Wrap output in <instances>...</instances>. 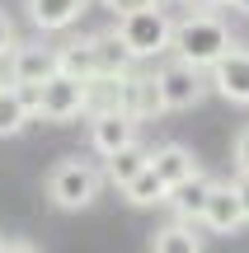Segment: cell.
<instances>
[{
    "instance_id": "5bb4252c",
    "label": "cell",
    "mask_w": 249,
    "mask_h": 253,
    "mask_svg": "<svg viewBox=\"0 0 249 253\" xmlns=\"http://www.w3.org/2000/svg\"><path fill=\"white\" fill-rule=\"evenodd\" d=\"M146 160H150V150L137 141V145H127V150L108 155V160H103V169H99V178H103V183H113V188H127V183L137 178L141 169H146Z\"/></svg>"
},
{
    "instance_id": "7402d4cb",
    "label": "cell",
    "mask_w": 249,
    "mask_h": 253,
    "mask_svg": "<svg viewBox=\"0 0 249 253\" xmlns=\"http://www.w3.org/2000/svg\"><path fill=\"white\" fill-rule=\"evenodd\" d=\"M0 253H38L28 239H0Z\"/></svg>"
},
{
    "instance_id": "e0dca14e",
    "label": "cell",
    "mask_w": 249,
    "mask_h": 253,
    "mask_svg": "<svg viewBox=\"0 0 249 253\" xmlns=\"http://www.w3.org/2000/svg\"><path fill=\"white\" fill-rule=\"evenodd\" d=\"M150 253H202V239H198V230L188 220H169V225L155 230Z\"/></svg>"
},
{
    "instance_id": "4fadbf2b",
    "label": "cell",
    "mask_w": 249,
    "mask_h": 253,
    "mask_svg": "<svg viewBox=\"0 0 249 253\" xmlns=\"http://www.w3.org/2000/svg\"><path fill=\"white\" fill-rule=\"evenodd\" d=\"M207 197H212V178H207V173H193V178L174 183L165 202H169V207H174V216H179V220H188V225H193V220L202 216Z\"/></svg>"
},
{
    "instance_id": "7a4b0ae2",
    "label": "cell",
    "mask_w": 249,
    "mask_h": 253,
    "mask_svg": "<svg viewBox=\"0 0 249 253\" xmlns=\"http://www.w3.org/2000/svg\"><path fill=\"white\" fill-rule=\"evenodd\" d=\"M113 33H118V42L132 52V61H155V56L169 52L174 19L160 5H137V9H118V14H113Z\"/></svg>"
},
{
    "instance_id": "8fae6325",
    "label": "cell",
    "mask_w": 249,
    "mask_h": 253,
    "mask_svg": "<svg viewBox=\"0 0 249 253\" xmlns=\"http://www.w3.org/2000/svg\"><path fill=\"white\" fill-rule=\"evenodd\" d=\"M90 52H94V75H103V80H122V75L132 71V52L118 42V33L113 28H99V33H90Z\"/></svg>"
},
{
    "instance_id": "7c38bea8",
    "label": "cell",
    "mask_w": 249,
    "mask_h": 253,
    "mask_svg": "<svg viewBox=\"0 0 249 253\" xmlns=\"http://www.w3.org/2000/svg\"><path fill=\"white\" fill-rule=\"evenodd\" d=\"M146 164L155 169V178L165 183V188H174V183H184V178H193V173H202V169H198V155L188 150V145H179V141L155 145Z\"/></svg>"
},
{
    "instance_id": "ac0fdd59",
    "label": "cell",
    "mask_w": 249,
    "mask_h": 253,
    "mask_svg": "<svg viewBox=\"0 0 249 253\" xmlns=\"http://www.w3.org/2000/svg\"><path fill=\"white\" fill-rule=\"evenodd\" d=\"M122 197H127L132 207H155V202H165V197H169V188L155 178V169L146 164V169H141L137 178L127 183V188H122Z\"/></svg>"
},
{
    "instance_id": "44dd1931",
    "label": "cell",
    "mask_w": 249,
    "mask_h": 253,
    "mask_svg": "<svg viewBox=\"0 0 249 253\" xmlns=\"http://www.w3.org/2000/svg\"><path fill=\"white\" fill-rule=\"evenodd\" d=\"M231 188H235V197H240V207H245V220H249V169H245V173H235Z\"/></svg>"
},
{
    "instance_id": "ffe728a7",
    "label": "cell",
    "mask_w": 249,
    "mask_h": 253,
    "mask_svg": "<svg viewBox=\"0 0 249 253\" xmlns=\"http://www.w3.org/2000/svg\"><path fill=\"white\" fill-rule=\"evenodd\" d=\"M231 160H235V173H245V169H249V126H240V131H235Z\"/></svg>"
},
{
    "instance_id": "d4e9b609",
    "label": "cell",
    "mask_w": 249,
    "mask_h": 253,
    "mask_svg": "<svg viewBox=\"0 0 249 253\" xmlns=\"http://www.w3.org/2000/svg\"><path fill=\"white\" fill-rule=\"evenodd\" d=\"M198 5H212L216 9V5H231V0H198Z\"/></svg>"
},
{
    "instance_id": "2e32d148",
    "label": "cell",
    "mask_w": 249,
    "mask_h": 253,
    "mask_svg": "<svg viewBox=\"0 0 249 253\" xmlns=\"http://www.w3.org/2000/svg\"><path fill=\"white\" fill-rule=\"evenodd\" d=\"M56 75H71V80H94V52H90V38H75V42L56 47Z\"/></svg>"
},
{
    "instance_id": "cb8c5ba5",
    "label": "cell",
    "mask_w": 249,
    "mask_h": 253,
    "mask_svg": "<svg viewBox=\"0 0 249 253\" xmlns=\"http://www.w3.org/2000/svg\"><path fill=\"white\" fill-rule=\"evenodd\" d=\"M231 9H240V14H249V0H231Z\"/></svg>"
},
{
    "instance_id": "9c48e42d",
    "label": "cell",
    "mask_w": 249,
    "mask_h": 253,
    "mask_svg": "<svg viewBox=\"0 0 249 253\" xmlns=\"http://www.w3.org/2000/svg\"><path fill=\"white\" fill-rule=\"evenodd\" d=\"M202 220L212 235H235V230H245L249 220H245V207H240V197H235V188L231 183H212V197H207V207H202Z\"/></svg>"
},
{
    "instance_id": "ba28073f",
    "label": "cell",
    "mask_w": 249,
    "mask_h": 253,
    "mask_svg": "<svg viewBox=\"0 0 249 253\" xmlns=\"http://www.w3.org/2000/svg\"><path fill=\"white\" fill-rule=\"evenodd\" d=\"M207 89H216L226 103H249V47H231L207 66Z\"/></svg>"
},
{
    "instance_id": "d6986e66",
    "label": "cell",
    "mask_w": 249,
    "mask_h": 253,
    "mask_svg": "<svg viewBox=\"0 0 249 253\" xmlns=\"http://www.w3.org/2000/svg\"><path fill=\"white\" fill-rule=\"evenodd\" d=\"M14 42H19V28H14V19L0 9V61H5L9 52H14Z\"/></svg>"
},
{
    "instance_id": "3957f363",
    "label": "cell",
    "mask_w": 249,
    "mask_h": 253,
    "mask_svg": "<svg viewBox=\"0 0 249 253\" xmlns=\"http://www.w3.org/2000/svg\"><path fill=\"white\" fill-rule=\"evenodd\" d=\"M99 188H103L99 169H94L90 160H80V155L52 164V173H47V202H52L56 211H85V207H94Z\"/></svg>"
},
{
    "instance_id": "8992f818",
    "label": "cell",
    "mask_w": 249,
    "mask_h": 253,
    "mask_svg": "<svg viewBox=\"0 0 249 253\" xmlns=\"http://www.w3.org/2000/svg\"><path fill=\"white\" fill-rule=\"evenodd\" d=\"M85 118H90V145L103 160L141 141V122L132 118V113H122V108H94V113H85Z\"/></svg>"
},
{
    "instance_id": "52a82bcc",
    "label": "cell",
    "mask_w": 249,
    "mask_h": 253,
    "mask_svg": "<svg viewBox=\"0 0 249 253\" xmlns=\"http://www.w3.org/2000/svg\"><path fill=\"white\" fill-rule=\"evenodd\" d=\"M52 71H56V47L47 42H14V52L5 56V84H14V89H38Z\"/></svg>"
},
{
    "instance_id": "9a60e30c",
    "label": "cell",
    "mask_w": 249,
    "mask_h": 253,
    "mask_svg": "<svg viewBox=\"0 0 249 253\" xmlns=\"http://www.w3.org/2000/svg\"><path fill=\"white\" fill-rule=\"evenodd\" d=\"M28 122H33V108H28V89L0 84V136H19Z\"/></svg>"
},
{
    "instance_id": "5b68a950",
    "label": "cell",
    "mask_w": 249,
    "mask_h": 253,
    "mask_svg": "<svg viewBox=\"0 0 249 253\" xmlns=\"http://www.w3.org/2000/svg\"><path fill=\"white\" fill-rule=\"evenodd\" d=\"M150 75H155V94H160V108L165 113H188V108H198L202 94H207V75L193 71V66H184V61H169V66H160V71H150Z\"/></svg>"
},
{
    "instance_id": "6da1fadb",
    "label": "cell",
    "mask_w": 249,
    "mask_h": 253,
    "mask_svg": "<svg viewBox=\"0 0 249 253\" xmlns=\"http://www.w3.org/2000/svg\"><path fill=\"white\" fill-rule=\"evenodd\" d=\"M231 47H235L231 24H226L216 9H188V14L174 24V33H169L174 61L193 66V71H207V66H212L221 52H231Z\"/></svg>"
},
{
    "instance_id": "30bf717a",
    "label": "cell",
    "mask_w": 249,
    "mask_h": 253,
    "mask_svg": "<svg viewBox=\"0 0 249 253\" xmlns=\"http://www.w3.org/2000/svg\"><path fill=\"white\" fill-rule=\"evenodd\" d=\"M90 9V0H24V14L38 33H66Z\"/></svg>"
},
{
    "instance_id": "484cf974",
    "label": "cell",
    "mask_w": 249,
    "mask_h": 253,
    "mask_svg": "<svg viewBox=\"0 0 249 253\" xmlns=\"http://www.w3.org/2000/svg\"><path fill=\"white\" fill-rule=\"evenodd\" d=\"M174 5H198V0H174Z\"/></svg>"
},
{
    "instance_id": "603a6c76",
    "label": "cell",
    "mask_w": 249,
    "mask_h": 253,
    "mask_svg": "<svg viewBox=\"0 0 249 253\" xmlns=\"http://www.w3.org/2000/svg\"><path fill=\"white\" fill-rule=\"evenodd\" d=\"M103 5L118 14V9H137V5H155V0H103Z\"/></svg>"
},
{
    "instance_id": "277c9868",
    "label": "cell",
    "mask_w": 249,
    "mask_h": 253,
    "mask_svg": "<svg viewBox=\"0 0 249 253\" xmlns=\"http://www.w3.org/2000/svg\"><path fill=\"white\" fill-rule=\"evenodd\" d=\"M28 108L43 122H75L85 118V80H71V75H47L38 89H28Z\"/></svg>"
}]
</instances>
